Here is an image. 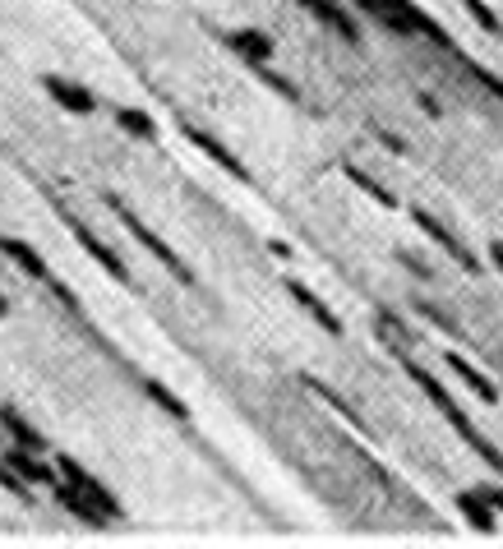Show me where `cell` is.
<instances>
[{
    "mask_svg": "<svg viewBox=\"0 0 503 549\" xmlns=\"http://www.w3.org/2000/svg\"><path fill=\"white\" fill-rule=\"evenodd\" d=\"M42 88L47 97L56 102L60 111H70V116H93L97 111V93H88L84 84H74V79H60V74H42Z\"/></svg>",
    "mask_w": 503,
    "mask_h": 549,
    "instance_id": "8",
    "label": "cell"
},
{
    "mask_svg": "<svg viewBox=\"0 0 503 549\" xmlns=\"http://www.w3.org/2000/svg\"><path fill=\"white\" fill-rule=\"evenodd\" d=\"M342 171H347V180H351V185H356V190H365V194H370V199L379 203V208H397V194L388 190V185H379V180H374L370 171L351 167V162H347V167H342Z\"/></svg>",
    "mask_w": 503,
    "mask_h": 549,
    "instance_id": "19",
    "label": "cell"
},
{
    "mask_svg": "<svg viewBox=\"0 0 503 549\" xmlns=\"http://www.w3.org/2000/svg\"><path fill=\"white\" fill-rule=\"evenodd\" d=\"M56 476H65V480H70V485H74V490H84L88 499H93L97 508H102V513L111 517V522H125V503H120L116 494H111V490H107V485H102V480H97V476H88V471H84V466H79V462H74V457H65V453L56 457Z\"/></svg>",
    "mask_w": 503,
    "mask_h": 549,
    "instance_id": "6",
    "label": "cell"
},
{
    "mask_svg": "<svg viewBox=\"0 0 503 549\" xmlns=\"http://www.w3.org/2000/svg\"><path fill=\"white\" fill-rule=\"evenodd\" d=\"M227 42L240 51V60H245L250 70H259V65H268V60L277 56L273 33H264V28H236V33H227Z\"/></svg>",
    "mask_w": 503,
    "mask_h": 549,
    "instance_id": "10",
    "label": "cell"
},
{
    "mask_svg": "<svg viewBox=\"0 0 503 549\" xmlns=\"http://www.w3.org/2000/svg\"><path fill=\"white\" fill-rule=\"evenodd\" d=\"M411 222H416V227L425 231V236H430L434 245H444V250L453 254V259L462 263V268H467V273H476V268H480V263H476V254H471L467 245H457V236L444 227V222H439V217H430V213H425V208H411Z\"/></svg>",
    "mask_w": 503,
    "mask_h": 549,
    "instance_id": "9",
    "label": "cell"
},
{
    "mask_svg": "<svg viewBox=\"0 0 503 549\" xmlns=\"http://www.w3.org/2000/svg\"><path fill=\"white\" fill-rule=\"evenodd\" d=\"M144 393H148V397H153V402H157V406H162V411H167V416H176V420H190V406L180 402V397H176V393H171L167 383H157V379H144Z\"/></svg>",
    "mask_w": 503,
    "mask_h": 549,
    "instance_id": "20",
    "label": "cell"
},
{
    "mask_svg": "<svg viewBox=\"0 0 503 549\" xmlns=\"http://www.w3.org/2000/svg\"><path fill=\"white\" fill-rule=\"evenodd\" d=\"M365 14H374L384 28H393V33L402 37H430L434 47H453V33H448L434 14H425L416 5V0H356Z\"/></svg>",
    "mask_w": 503,
    "mask_h": 549,
    "instance_id": "2",
    "label": "cell"
},
{
    "mask_svg": "<svg viewBox=\"0 0 503 549\" xmlns=\"http://www.w3.org/2000/svg\"><path fill=\"white\" fill-rule=\"evenodd\" d=\"M457 5H462V10H467L471 19H476V24L485 28V33H499V28H503V24H499V14H494L490 5H485V0H457Z\"/></svg>",
    "mask_w": 503,
    "mask_h": 549,
    "instance_id": "21",
    "label": "cell"
},
{
    "mask_svg": "<svg viewBox=\"0 0 503 549\" xmlns=\"http://www.w3.org/2000/svg\"><path fill=\"white\" fill-rule=\"evenodd\" d=\"M287 291H291V300H296L300 310H305L314 323H319V328H324V333H333V337H342V333H347V328H342V319H337V314H333V305H328V300H319V296H314V291L305 287V282H296V277H287Z\"/></svg>",
    "mask_w": 503,
    "mask_h": 549,
    "instance_id": "12",
    "label": "cell"
},
{
    "mask_svg": "<svg viewBox=\"0 0 503 549\" xmlns=\"http://www.w3.org/2000/svg\"><path fill=\"white\" fill-rule=\"evenodd\" d=\"M402 370H407L411 379H416V388H420V393H425L434 406H439V411H444V420H448V425H453V430H457V439H467V448H471V453H476L480 462H485V466H494V471H499V476H503V453H499V448H494L490 439H485V434L476 430V420H471L467 411H462V406L453 402V393H448L444 383L434 379V374L425 370L420 360H411V356H402Z\"/></svg>",
    "mask_w": 503,
    "mask_h": 549,
    "instance_id": "1",
    "label": "cell"
},
{
    "mask_svg": "<svg viewBox=\"0 0 503 549\" xmlns=\"http://www.w3.org/2000/svg\"><path fill=\"white\" fill-rule=\"evenodd\" d=\"M107 208H111V213H116V222H120V227L130 231V236L139 240V245H144V250L153 254L157 263H162V268H171V273H176V282H180V287H194V268H190V263H185V259H180V254L171 250V245H167V240H162V236H157L153 227H148L144 217L134 213V208H125V203H120L116 194H107Z\"/></svg>",
    "mask_w": 503,
    "mask_h": 549,
    "instance_id": "3",
    "label": "cell"
},
{
    "mask_svg": "<svg viewBox=\"0 0 503 549\" xmlns=\"http://www.w3.org/2000/svg\"><path fill=\"white\" fill-rule=\"evenodd\" d=\"M485 499L494 503V513H503V490H485Z\"/></svg>",
    "mask_w": 503,
    "mask_h": 549,
    "instance_id": "25",
    "label": "cell"
},
{
    "mask_svg": "<svg viewBox=\"0 0 503 549\" xmlns=\"http://www.w3.org/2000/svg\"><path fill=\"white\" fill-rule=\"evenodd\" d=\"M457 513H462V522L476 526V531H499V513H494V503L485 499V490H462L457 494Z\"/></svg>",
    "mask_w": 503,
    "mask_h": 549,
    "instance_id": "13",
    "label": "cell"
},
{
    "mask_svg": "<svg viewBox=\"0 0 503 549\" xmlns=\"http://www.w3.org/2000/svg\"><path fill=\"white\" fill-rule=\"evenodd\" d=\"M116 125L125 134H134V139H144V144H153L157 139V120L148 116V111H139V107H116Z\"/></svg>",
    "mask_w": 503,
    "mask_h": 549,
    "instance_id": "18",
    "label": "cell"
},
{
    "mask_svg": "<svg viewBox=\"0 0 503 549\" xmlns=\"http://www.w3.org/2000/svg\"><path fill=\"white\" fill-rule=\"evenodd\" d=\"M300 5H305V10H310L314 19H324V24L333 28L337 37H347V42H360V24L351 19L347 10H342V5H337V0H300Z\"/></svg>",
    "mask_w": 503,
    "mask_h": 549,
    "instance_id": "14",
    "label": "cell"
},
{
    "mask_svg": "<svg viewBox=\"0 0 503 549\" xmlns=\"http://www.w3.org/2000/svg\"><path fill=\"white\" fill-rule=\"evenodd\" d=\"M51 490H56V503H60V508H65L70 517H79V522H88V526H107V522H111V517L102 513V508H97V503L88 499L84 490H74L65 476L51 480Z\"/></svg>",
    "mask_w": 503,
    "mask_h": 549,
    "instance_id": "11",
    "label": "cell"
},
{
    "mask_svg": "<svg viewBox=\"0 0 503 549\" xmlns=\"http://www.w3.org/2000/svg\"><path fill=\"white\" fill-rule=\"evenodd\" d=\"M180 134H185V139H190V144L199 148V153H204V157H213V162H217V167H222V171H227L231 180H245V185H250V180H254V176H250V167H245V162H240V157L231 153V148L222 144V139H217L213 130H199V125H180Z\"/></svg>",
    "mask_w": 503,
    "mask_h": 549,
    "instance_id": "7",
    "label": "cell"
},
{
    "mask_svg": "<svg viewBox=\"0 0 503 549\" xmlns=\"http://www.w3.org/2000/svg\"><path fill=\"white\" fill-rule=\"evenodd\" d=\"M0 425L10 430V439L19 443V448H33V453H42V448H47V439L33 430V420H28L24 411H14V406H0Z\"/></svg>",
    "mask_w": 503,
    "mask_h": 549,
    "instance_id": "17",
    "label": "cell"
},
{
    "mask_svg": "<svg viewBox=\"0 0 503 549\" xmlns=\"http://www.w3.org/2000/svg\"><path fill=\"white\" fill-rule=\"evenodd\" d=\"M60 217H65V227L74 231V240L84 245V254L97 263V268H102V273H107V277H116V282H130V268H125V259H120V254L111 250L107 240H102L93 227H88L84 217H79V213H70V208H60Z\"/></svg>",
    "mask_w": 503,
    "mask_h": 549,
    "instance_id": "5",
    "label": "cell"
},
{
    "mask_svg": "<svg viewBox=\"0 0 503 549\" xmlns=\"http://www.w3.org/2000/svg\"><path fill=\"white\" fill-rule=\"evenodd\" d=\"M0 254H5V259H10L14 268H24V273L33 277V282H42V287H47L51 296L60 300V305H70V310H79V300H74V291L65 287V282H56V273H51V268H47V259H42V254H37L33 245H28V240H19V236H0Z\"/></svg>",
    "mask_w": 503,
    "mask_h": 549,
    "instance_id": "4",
    "label": "cell"
},
{
    "mask_svg": "<svg viewBox=\"0 0 503 549\" xmlns=\"http://www.w3.org/2000/svg\"><path fill=\"white\" fill-rule=\"evenodd\" d=\"M259 79H264V84H268V88H277V93L287 97V102H300V88H296V84H291L287 74H277V70H268V65H259Z\"/></svg>",
    "mask_w": 503,
    "mask_h": 549,
    "instance_id": "22",
    "label": "cell"
},
{
    "mask_svg": "<svg viewBox=\"0 0 503 549\" xmlns=\"http://www.w3.org/2000/svg\"><path fill=\"white\" fill-rule=\"evenodd\" d=\"M444 360H448V365H453V374H457V379H462V383H467V388L480 397V402H499V388H494V379H485V374H480L467 356H457V351H448Z\"/></svg>",
    "mask_w": 503,
    "mask_h": 549,
    "instance_id": "16",
    "label": "cell"
},
{
    "mask_svg": "<svg viewBox=\"0 0 503 549\" xmlns=\"http://www.w3.org/2000/svg\"><path fill=\"white\" fill-rule=\"evenodd\" d=\"M5 314H10V300H5V291H0V319H5Z\"/></svg>",
    "mask_w": 503,
    "mask_h": 549,
    "instance_id": "27",
    "label": "cell"
},
{
    "mask_svg": "<svg viewBox=\"0 0 503 549\" xmlns=\"http://www.w3.org/2000/svg\"><path fill=\"white\" fill-rule=\"evenodd\" d=\"M0 490H10V494H19V499L28 503V480L19 476V471H14L10 462H5V457H0Z\"/></svg>",
    "mask_w": 503,
    "mask_h": 549,
    "instance_id": "23",
    "label": "cell"
},
{
    "mask_svg": "<svg viewBox=\"0 0 503 549\" xmlns=\"http://www.w3.org/2000/svg\"><path fill=\"white\" fill-rule=\"evenodd\" d=\"M5 462L14 466V471H19V476L28 480V485H51V480H56V462H42V457L33 453V448H19V443H14L10 453H5Z\"/></svg>",
    "mask_w": 503,
    "mask_h": 549,
    "instance_id": "15",
    "label": "cell"
},
{
    "mask_svg": "<svg viewBox=\"0 0 503 549\" xmlns=\"http://www.w3.org/2000/svg\"><path fill=\"white\" fill-rule=\"evenodd\" d=\"M490 259H494V268L503 273V240H499V245H490Z\"/></svg>",
    "mask_w": 503,
    "mask_h": 549,
    "instance_id": "26",
    "label": "cell"
},
{
    "mask_svg": "<svg viewBox=\"0 0 503 549\" xmlns=\"http://www.w3.org/2000/svg\"><path fill=\"white\" fill-rule=\"evenodd\" d=\"M467 70L476 74L480 84H485V88H490V93L503 102V79H499V74H494V70H485V65H480V60H471V56H467Z\"/></svg>",
    "mask_w": 503,
    "mask_h": 549,
    "instance_id": "24",
    "label": "cell"
}]
</instances>
